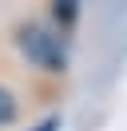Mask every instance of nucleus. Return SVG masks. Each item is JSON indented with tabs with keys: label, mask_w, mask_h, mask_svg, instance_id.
<instances>
[{
	"label": "nucleus",
	"mask_w": 127,
	"mask_h": 131,
	"mask_svg": "<svg viewBox=\"0 0 127 131\" xmlns=\"http://www.w3.org/2000/svg\"><path fill=\"white\" fill-rule=\"evenodd\" d=\"M12 44H16V52H20L36 72H48V75H64L68 72V36L56 24L20 20V24L12 28Z\"/></svg>",
	"instance_id": "f257e3e1"
},
{
	"label": "nucleus",
	"mask_w": 127,
	"mask_h": 131,
	"mask_svg": "<svg viewBox=\"0 0 127 131\" xmlns=\"http://www.w3.org/2000/svg\"><path fill=\"white\" fill-rule=\"evenodd\" d=\"M79 16V0H52V24L60 28L64 36L71 32V24H76Z\"/></svg>",
	"instance_id": "f03ea898"
},
{
	"label": "nucleus",
	"mask_w": 127,
	"mask_h": 131,
	"mask_svg": "<svg viewBox=\"0 0 127 131\" xmlns=\"http://www.w3.org/2000/svg\"><path fill=\"white\" fill-rule=\"evenodd\" d=\"M16 119H20V99H16L12 88L0 83V127H12Z\"/></svg>",
	"instance_id": "7ed1b4c3"
},
{
	"label": "nucleus",
	"mask_w": 127,
	"mask_h": 131,
	"mask_svg": "<svg viewBox=\"0 0 127 131\" xmlns=\"http://www.w3.org/2000/svg\"><path fill=\"white\" fill-rule=\"evenodd\" d=\"M56 127H60V123H56V119H44V123H40V127H32V131H56Z\"/></svg>",
	"instance_id": "20e7f679"
}]
</instances>
